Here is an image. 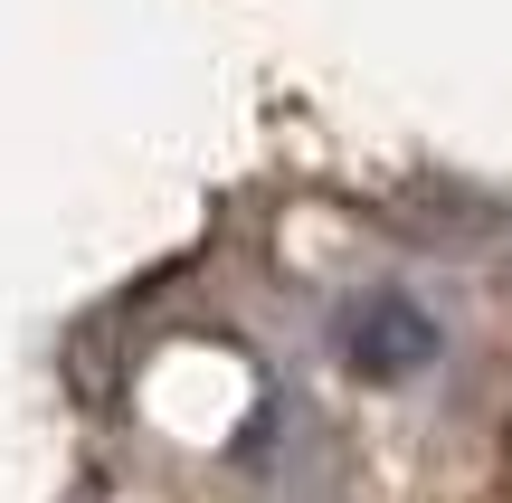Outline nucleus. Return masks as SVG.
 <instances>
[{"label":"nucleus","mask_w":512,"mask_h":503,"mask_svg":"<svg viewBox=\"0 0 512 503\" xmlns=\"http://www.w3.org/2000/svg\"><path fill=\"white\" fill-rule=\"evenodd\" d=\"M342 361L361 380H418L437 361V314L418 295H399V285H380V295H361L342 314Z\"/></svg>","instance_id":"nucleus-1"}]
</instances>
